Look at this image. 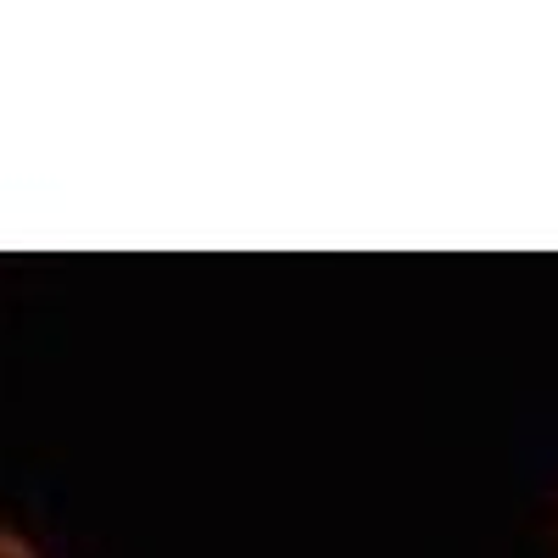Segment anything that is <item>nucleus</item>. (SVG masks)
Here are the masks:
<instances>
[{
    "label": "nucleus",
    "instance_id": "nucleus-1",
    "mask_svg": "<svg viewBox=\"0 0 558 558\" xmlns=\"http://www.w3.org/2000/svg\"><path fill=\"white\" fill-rule=\"evenodd\" d=\"M0 558H34V547L17 531H0Z\"/></svg>",
    "mask_w": 558,
    "mask_h": 558
}]
</instances>
